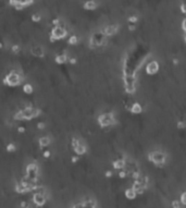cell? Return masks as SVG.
<instances>
[{"mask_svg": "<svg viewBox=\"0 0 186 208\" xmlns=\"http://www.w3.org/2000/svg\"><path fill=\"white\" fill-rule=\"evenodd\" d=\"M22 82H23V75L16 70L10 71L3 78V84L7 86H19Z\"/></svg>", "mask_w": 186, "mask_h": 208, "instance_id": "1", "label": "cell"}, {"mask_svg": "<svg viewBox=\"0 0 186 208\" xmlns=\"http://www.w3.org/2000/svg\"><path fill=\"white\" fill-rule=\"evenodd\" d=\"M39 176V168L35 162H31L25 168V178H27L32 182H37Z\"/></svg>", "mask_w": 186, "mask_h": 208, "instance_id": "2", "label": "cell"}, {"mask_svg": "<svg viewBox=\"0 0 186 208\" xmlns=\"http://www.w3.org/2000/svg\"><path fill=\"white\" fill-rule=\"evenodd\" d=\"M22 114H23V119L24 120H32L34 118H36L37 116H39L41 110L37 108H34L32 106H27L25 108L22 109Z\"/></svg>", "mask_w": 186, "mask_h": 208, "instance_id": "3", "label": "cell"}, {"mask_svg": "<svg viewBox=\"0 0 186 208\" xmlns=\"http://www.w3.org/2000/svg\"><path fill=\"white\" fill-rule=\"evenodd\" d=\"M67 30L63 25L59 24L57 26H54V28L51 30V34H50V37L54 38V41H59V39H62L67 36Z\"/></svg>", "mask_w": 186, "mask_h": 208, "instance_id": "4", "label": "cell"}, {"mask_svg": "<svg viewBox=\"0 0 186 208\" xmlns=\"http://www.w3.org/2000/svg\"><path fill=\"white\" fill-rule=\"evenodd\" d=\"M149 160L151 162H154L155 165L161 166L165 162V155L159 150H155L149 154Z\"/></svg>", "mask_w": 186, "mask_h": 208, "instance_id": "5", "label": "cell"}, {"mask_svg": "<svg viewBox=\"0 0 186 208\" xmlns=\"http://www.w3.org/2000/svg\"><path fill=\"white\" fill-rule=\"evenodd\" d=\"M98 122H99V124L103 127H107L113 124L114 122H116V119H114L113 114H111V112H109V114H100L99 118H98Z\"/></svg>", "mask_w": 186, "mask_h": 208, "instance_id": "6", "label": "cell"}, {"mask_svg": "<svg viewBox=\"0 0 186 208\" xmlns=\"http://www.w3.org/2000/svg\"><path fill=\"white\" fill-rule=\"evenodd\" d=\"M47 202V195L45 192H41V191H37V192L34 193L33 195V203L35 204L36 206H44Z\"/></svg>", "mask_w": 186, "mask_h": 208, "instance_id": "7", "label": "cell"}, {"mask_svg": "<svg viewBox=\"0 0 186 208\" xmlns=\"http://www.w3.org/2000/svg\"><path fill=\"white\" fill-rule=\"evenodd\" d=\"M105 34L103 33H95L90 38V46L92 47H98L103 45L105 43Z\"/></svg>", "mask_w": 186, "mask_h": 208, "instance_id": "8", "label": "cell"}, {"mask_svg": "<svg viewBox=\"0 0 186 208\" xmlns=\"http://www.w3.org/2000/svg\"><path fill=\"white\" fill-rule=\"evenodd\" d=\"M9 3L11 5H13L16 10H22V9H24L32 5L33 1H31V0H25V1H10Z\"/></svg>", "mask_w": 186, "mask_h": 208, "instance_id": "9", "label": "cell"}, {"mask_svg": "<svg viewBox=\"0 0 186 208\" xmlns=\"http://www.w3.org/2000/svg\"><path fill=\"white\" fill-rule=\"evenodd\" d=\"M158 70H159V64H158L157 61H150L146 67V72L148 73L149 75H152L155 73H157Z\"/></svg>", "mask_w": 186, "mask_h": 208, "instance_id": "10", "label": "cell"}, {"mask_svg": "<svg viewBox=\"0 0 186 208\" xmlns=\"http://www.w3.org/2000/svg\"><path fill=\"white\" fill-rule=\"evenodd\" d=\"M116 31H118V25H108L107 27L103 28V33L105 34V36H111L116 34Z\"/></svg>", "mask_w": 186, "mask_h": 208, "instance_id": "11", "label": "cell"}, {"mask_svg": "<svg viewBox=\"0 0 186 208\" xmlns=\"http://www.w3.org/2000/svg\"><path fill=\"white\" fill-rule=\"evenodd\" d=\"M32 54L37 58H43L45 52H44V48L41 46H34L32 48Z\"/></svg>", "mask_w": 186, "mask_h": 208, "instance_id": "12", "label": "cell"}, {"mask_svg": "<svg viewBox=\"0 0 186 208\" xmlns=\"http://www.w3.org/2000/svg\"><path fill=\"white\" fill-rule=\"evenodd\" d=\"M73 149H74V151H75V154L78 155V156H82V155H84L85 153H86V146L82 143H80L76 147H74Z\"/></svg>", "mask_w": 186, "mask_h": 208, "instance_id": "13", "label": "cell"}, {"mask_svg": "<svg viewBox=\"0 0 186 208\" xmlns=\"http://www.w3.org/2000/svg\"><path fill=\"white\" fill-rule=\"evenodd\" d=\"M38 144H39V147H41V148L47 147L50 144V138L48 136H41V137L38 138Z\"/></svg>", "mask_w": 186, "mask_h": 208, "instance_id": "14", "label": "cell"}, {"mask_svg": "<svg viewBox=\"0 0 186 208\" xmlns=\"http://www.w3.org/2000/svg\"><path fill=\"white\" fill-rule=\"evenodd\" d=\"M54 60H56V62H57L58 64H63V63L69 61V58H67V56L65 54H58Z\"/></svg>", "mask_w": 186, "mask_h": 208, "instance_id": "15", "label": "cell"}, {"mask_svg": "<svg viewBox=\"0 0 186 208\" xmlns=\"http://www.w3.org/2000/svg\"><path fill=\"white\" fill-rule=\"evenodd\" d=\"M126 165V161L124 159H116L113 162V168L114 169H124Z\"/></svg>", "mask_w": 186, "mask_h": 208, "instance_id": "16", "label": "cell"}, {"mask_svg": "<svg viewBox=\"0 0 186 208\" xmlns=\"http://www.w3.org/2000/svg\"><path fill=\"white\" fill-rule=\"evenodd\" d=\"M136 196H137V193L135 192L132 187H131V189H127L126 191H125V197H126L127 200H134Z\"/></svg>", "mask_w": 186, "mask_h": 208, "instance_id": "17", "label": "cell"}, {"mask_svg": "<svg viewBox=\"0 0 186 208\" xmlns=\"http://www.w3.org/2000/svg\"><path fill=\"white\" fill-rule=\"evenodd\" d=\"M84 8L86 10H95L97 8V2H95V1H86L84 3Z\"/></svg>", "mask_w": 186, "mask_h": 208, "instance_id": "18", "label": "cell"}, {"mask_svg": "<svg viewBox=\"0 0 186 208\" xmlns=\"http://www.w3.org/2000/svg\"><path fill=\"white\" fill-rule=\"evenodd\" d=\"M23 92H24L26 95L33 94V92H34V88H33L32 84H28V83L24 84V85H23Z\"/></svg>", "mask_w": 186, "mask_h": 208, "instance_id": "19", "label": "cell"}, {"mask_svg": "<svg viewBox=\"0 0 186 208\" xmlns=\"http://www.w3.org/2000/svg\"><path fill=\"white\" fill-rule=\"evenodd\" d=\"M131 111H132L133 114H140V112L143 111V108H142V106H140L139 104L135 103V104H133V105H132Z\"/></svg>", "mask_w": 186, "mask_h": 208, "instance_id": "20", "label": "cell"}, {"mask_svg": "<svg viewBox=\"0 0 186 208\" xmlns=\"http://www.w3.org/2000/svg\"><path fill=\"white\" fill-rule=\"evenodd\" d=\"M78 43V37L76 35H72L69 38V44L70 45H76Z\"/></svg>", "mask_w": 186, "mask_h": 208, "instance_id": "21", "label": "cell"}, {"mask_svg": "<svg viewBox=\"0 0 186 208\" xmlns=\"http://www.w3.org/2000/svg\"><path fill=\"white\" fill-rule=\"evenodd\" d=\"M7 150L10 151V153H12V151H15L16 150V145L13 143H10L7 145Z\"/></svg>", "mask_w": 186, "mask_h": 208, "instance_id": "22", "label": "cell"}, {"mask_svg": "<svg viewBox=\"0 0 186 208\" xmlns=\"http://www.w3.org/2000/svg\"><path fill=\"white\" fill-rule=\"evenodd\" d=\"M32 20L34 22H39L41 20V14L39 13H34L32 15Z\"/></svg>", "mask_w": 186, "mask_h": 208, "instance_id": "23", "label": "cell"}, {"mask_svg": "<svg viewBox=\"0 0 186 208\" xmlns=\"http://www.w3.org/2000/svg\"><path fill=\"white\" fill-rule=\"evenodd\" d=\"M11 50H12V52H13V54H19V52H20V46H19V45H13V46H12V48H11Z\"/></svg>", "mask_w": 186, "mask_h": 208, "instance_id": "24", "label": "cell"}, {"mask_svg": "<svg viewBox=\"0 0 186 208\" xmlns=\"http://www.w3.org/2000/svg\"><path fill=\"white\" fill-rule=\"evenodd\" d=\"M181 204L186 206V192H184L183 194L181 195Z\"/></svg>", "mask_w": 186, "mask_h": 208, "instance_id": "25", "label": "cell"}, {"mask_svg": "<svg viewBox=\"0 0 186 208\" xmlns=\"http://www.w3.org/2000/svg\"><path fill=\"white\" fill-rule=\"evenodd\" d=\"M172 207L173 208H181V203H180V202H178V200H173Z\"/></svg>", "mask_w": 186, "mask_h": 208, "instance_id": "26", "label": "cell"}, {"mask_svg": "<svg viewBox=\"0 0 186 208\" xmlns=\"http://www.w3.org/2000/svg\"><path fill=\"white\" fill-rule=\"evenodd\" d=\"M45 127H46V125H45V123H44V122H38V123H37V129H38V130H44V129H45Z\"/></svg>", "mask_w": 186, "mask_h": 208, "instance_id": "27", "label": "cell"}, {"mask_svg": "<svg viewBox=\"0 0 186 208\" xmlns=\"http://www.w3.org/2000/svg\"><path fill=\"white\" fill-rule=\"evenodd\" d=\"M43 156L45 157V158H49V157L51 156V153L49 150H46V151H44V154H43Z\"/></svg>", "mask_w": 186, "mask_h": 208, "instance_id": "28", "label": "cell"}, {"mask_svg": "<svg viewBox=\"0 0 186 208\" xmlns=\"http://www.w3.org/2000/svg\"><path fill=\"white\" fill-rule=\"evenodd\" d=\"M181 9H182V12H183L184 14H186V2H183V3H182Z\"/></svg>", "mask_w": 186, "mask_h": 208, "instance_id": "29", "label": "cell"}, {"mask_svg": "<svg viewBox=\"0 0 186 208\" xmlns=\"http://www.w3.org/2000/svg\"><path fill=\"white\" fill-rule=\"evenodd\" d=\"M18 132L24 133L25 132V127H18Z\"/></svg>", "mask_w": 186, "mask_h": 208, "instance_id": "30", "label": "cell"}, {"mask_svg": "<svg viewBox=\"0 0 186 208\" xmlns=\"http://www.w3.org/2000/svg\"><path fill=\"white\" fill-rule=\"evenodd\" d=\"M126 171H121V172H120V174L119 176L121 177V178H124V177H126Z\"/></svg>", "mask_w": 186, "mask_h": 208, "instance_id": "31", "label": "cell"}, {"mask_svg": "<svg viewBox=\"0 0 186 208\" xmlns=\"http://www.w3.org/2000/svg\"><path fill=\"white\" fill-rule=\"evenodd\" d=\"M182 26H183V30L186 32V18L183 20V23H182Z\"/></svg>", "mask_w": 186, "mask_h": 208, "instance_id": "32", "label": "cell"}, {"mask_svg": "<svg viewBox=\"0 0 186 208\" xmlns=\"http://www.w3.org/2000/svg\"><path fill=\"white\" fill-rule=\"evenodd\" d=\"M69 62L72 63V64H74V63H76V59L75 58H70V59H69Z\"/></svg>", "mask_w": 186, "mask_h": 208, "instance_id": "33", "label": "cell"}, {"mask_svg": "<svg viewBox=\"0 0 186 208\" xmlns=\"http://www.w3.org/2000/svg\"><path fill=\"white\" fill-rule=\"evenodd\" d=\"M135 28V24H133V23H131V24H129V30L131 31H133Z\"/></svg>", "mask_w": 186, "mask_h": 208, "instance_id": "34", "label": "cell"}, {"mask_svg": "<svg viewBox=\"0 0 186 208\" xmlns=\"http://www.w3.org/2000/svg\"><path fill=\"white\" fill-rule=\"evenodd\" d=\"M77 160H78L77 157H73V158H72V162H76Z\"/></svg>", "mask_w": 186, "mask_h": 208, "instance_id": "35", "label": "cell"}, {"mask_svg": "<svg viewBox=\"0 0 186 208\" xmlns=\"http://www.w3.org/2000/svg\"><path fill=\"white\" fill-rule=\"evenodd\" d=\"M111 174H112V172H111V171H107V173H106V176H107V177H111Z\"/></svg>", "mask_w": 186, "mask_h": 208, "instance_id": "36", "label": "cell"}, {"mask_svg": "<svg viewBox=\"0 0 186 208\" xmlns=\"http://www.w3.org/2000/svg\"><path fill=\"white\" fill-rule=\"evenodd\" d=\"M2 48V43H0V49Z\"/></svg>", "mask_w": 186, "mask_h": 208, "instance_id": "37", "label": "cell"}, {"mask_svg": "<svg viewBox=\"0 0 186 208\" xmlns=\"http://www.w3.org/2000/svg\"><path fill=\"white\" fill-rule=\"evenodd\" d=\"M185 41H186V32H185Z\"/></svg>", "mask_w": 186, "mask_h": 208, "instance_id": "38", "label": "cell"}]
</instances>
